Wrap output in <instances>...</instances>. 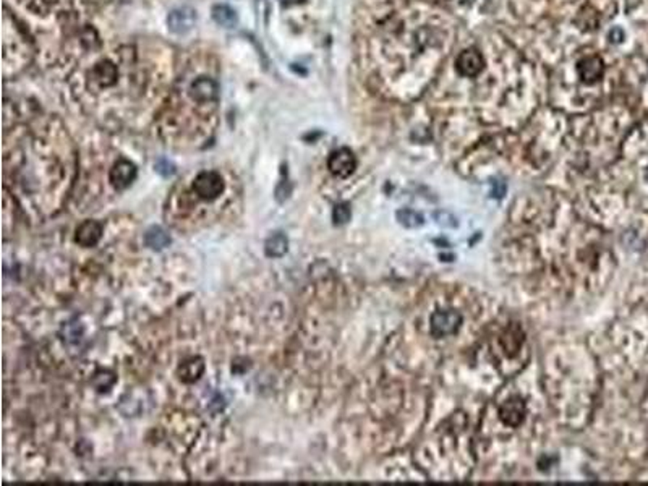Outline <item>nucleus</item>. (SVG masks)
I'll return each instance as SVG.
<instances>
[{
  "label": "nucleus",
  "mask_w": 648,
  "mask_h": 486,
  "mask_svg": "<svg viewBox=\"0 0 648 486\" xmlns=\"http://www.w3.org/2000/svg\"><path fill=\"white\" fill-rule=\"evenodd\" d=\"M577 73L584 83L593 84L601 80L603 73H605V64L598 56H587L579 60Z\"/></svg>",
  "instance_id": "7"
},
{
  "label": "nucleus",
  "mask_w": 648,
  "mask_h": 486,
  "mask_svg": "<svg viewBox=\"0 0 648 486\" xmlns=\"http://www.w3.org/2000/svg\"><path fill=\"white\" fill-rule=\"evenodd\" d=\"M213 18L217 25L224 28H234L237 25V13L227 5H216L213 8Z\"/></svg>",
  "instance_id": "13"
},
{
  "label": "nucleus",
  "mask_w": 648,
  "mask_h": 486,
  "mask_svg": "<svg viewBox=\"0 0 648 486\" xmlns=\"http://www.w3.org/2000/svg\"><path fill=\"white\" fill-rule=\"evenodd\" d=\"M399 219L402 221V224L409 226V227H417L423 222V217L417 214L415 211H410V209H405V211L399 212Z\"/></svg>",
  "instance_id": "17"
},
{
  "label": "nucleus",
  "mask_w": 648,
  "mask_h": 486,
  "mask_svg": "<svg viewBox=\"0 0 648 486\" xmlns=\"http://www.w3.org/2000/svg\"><path fill=\"white\" fill-rule=\"evenodd\" d=\"M110 184L115 190H125L127 186L132 185V182L136 178V167L135 164L130 162L127 159H120L114 164L109 173Z\"/></svg>",
  "instance_id": "5"
},
{
  "label": "nucleus",
  "mask_w": 648,
  "mask_h": 486,
  "mask_svg": "<svg viewBox=\"0 0 648 486\" xmlns=\"http://www.w3.org/2000/svg\"><path fill=\"white\" fill-rule=\"evenodd\" d=\"M284 3H298L300 2V0H283Z\"/></svg>",
  "instance_id": "19"
},
{
  "label": "nucleus",
  "mask_w": 648,
  "mask_h": 486,
  "mask_svg": "<svg viewBox=\"0 0 648 486\" xmlns=\"http://www.w3.org/2000/svg\"><path fill=\"white\" fill-rule=\"evenodd\" d=\"M647 177H648V172H647Z\"/></svg>",
  "instance_id": "20"
},
{
  "label": "nucleus",
  "mask_w": 648,
  "mask_h": 486,
  "mask_svg": "<svg viewBox=\"0 0 648 486\" xmlns=\"http://www.w3.org/2000/svg\"><path fill=\"white\" fill-rule=\"evenodd\" d=\"M226 190L224 178L214 171L200 172L193 180V191L203 202H214Z\"/></svg>",
  "instance_id": "1"
},
{
  "label": "nucleus",
  "mask_w": 648,
  "mask_h": 486,
  "mask_svg": "<svg viewBox=\"0 0 648 486\" xmlns=\"http://www.w3.org/2000/svg\"><path fill=\"white\" fill-rule=\"evenodd\" d=\"M64 339L67 342H78L83 336V326L80 323H69L64 328Z\"/></svg>",
  "instance_id": "15"
},
{
  "label": "nucleus",
  "mask_w": 648,
  "mask_h": 486,
  "mask_svg": "<svg viewBox=\"0 0 648 486\" xmlns=\"http://www.w3.org/2000/svg\"><path fill=\"white\" fill-rule=\"evenodd\" d=\"M204 372V362L200 356H190L178 367V376L183 382L190 385L200 380V376Z\"/></svg>",
  "instance_id": "9"
},
{
  "label": "nucleus",
  "mask_w": 648,
  "mask_h": 486,
  "mask_svg": "<svg viewBox=\"0 0 648 486\" xmlns=\"http://www.w3.org/2000/svg\"><path fill=\"white\" fill-rule=\"evenodd\" d=\"M525 413V405L522 404V400L514 399L509 400V402L504 404V407L501 409V418L507 425L511 426H517L518 423L522 422Z\"/></svg>",
  "instance_id": "10"
},
{
  "label": "nucleus",
  "mask_w": 648,
  "mask_h": 486,
  "mask_svg": "<svg viewBox=\"0 0 648 486\" xmlns=\"http://www.w3.org/2000/svg\"><path fill=\"white\" fill-rule=\"evenodd\" d=\"M145 242L149 248L163 250L165 247H169V243H171V237H169V234L163 229V227H151V229L146 232Z\"/></svg>",
  "instance_id": "12"
},
{
  "label": "nucleus",
  "mask_w": 648,
  "mask_h": 486,
  "mask_svg": "<svg viewBox=\"0 0 648 486\" xmlns=\"http://www.w3.org/2000/svg\"><path fill=\"white\" fill-rule=\"evenodd\" d=\"M102 237V226L97 221H84L78 226L77 234H75V242L84 248L95 247Z\"/></svg>",
  "instance_id": "8"
},
{
  "label": "nucleus",
  "mask_w": 648,
  "mask_h": 486,
  "mask_svg": "<svg viewBox=\"0 0 648 486\" xmlns=\"http://www.w3.org/2000/svg\"><path fill=\"white\" fill-rule=\"evenodd\" d=\"M196 23V12L190 7L176 8L169 13L167 16V26L172 33L183 34L190 31Z\"/></svg>",
  "instance_id": "6"
},
{
  "label": "nucleus",
  "mask_w": 648,
  "mask_h": 486,
  "mask_svg": "<svg viewBox=\"0 0 648 486\" xmlns=\"http://www.w3.org/2000/svg\"><path fill=\"white\" fill-rule=\"evenodd\" d=\"M460 323H462V316L457 311H436L431 316V334L435 337H446L457 331Z\"/></svg>",
  "instance_id": "2"
},
{
  "label": "nucleus",
  "mask_w": 648,
  "mask_h": 486,
  "mask_svg": "<svg viewBox=\"0 0 648 486\" xmlns=\"http://www.w3.org/2000/svg\"><path fill=\"white\" fill-rule=\"evenodd\" d=\"M355 167H357L355 156L350 149H347V148H341V149L334 151L328 159L329 172L339 178L348 177L352 172L355 171Z\"/></svg>",
  "instance_id": "3"
},
{
  "label": "nucleus",
  "mask_w": 648,
  "mask_h": 486,
  "mask_svg": "<svg viewBox=\"0 0 648 486\" xmlns=\"http://www.w3.org/2000/svg\"><path fill=\"white\" fill-rule=\"evenodd\" d=\"M483 56L477 51V49H466L457 56V60H455V69L462 77L467 78H473L483 70Z\"/></svg>",
  "instance_id": "4"
},
{
  "label": "nucleus",
  "mask_w": 648,
  "mask_h": 486,
  "mask_svg": "<svg viewBox=\"0 0 648 486\" xmlns=\"http://www.w3.org/2000/svg\"><path fill=\"white\" fill-rule=\"evenodd\" d=\"M287 184H289V182H285V184L283 182V184L277 186V190H276V198L279 199V202H284V199L287 198L289 193H290V185L287 186V189H285V185H287Z\"/></svg>",
  "instance_id": "18"
},
{
  "label": "nucleus",
  "mask_w": 648,
  "mask_h": 486,
  "mask_svg": "<svg viewBox=\"0 0 648 486\" xmlns=\"http://www.w3.org/2000/svg\"><path fill=\"white\" fill-rule=\"evenodd\" d=\"M287 248H289V240L284 234H280V232L271 235L265 243V252L269 258H279L285 255Z\"/></svg>",
  "instance_id": "11"
},
{
  "label": "nucleus",
  "mask_w": 648,
  "mask_h": 486,
  "mask_svg": "<svg viewBox=\"0 0 648 486\" xmlns=\"http://www.w3.org/2000/svg\"><path fill=\"white\" fill-rule=\"evenodd\" d=\"M350 208H348L347 203H341L334 208L333 211V219L336 224H346V222L350 219Z\"/></svg>",
  "instance_id": "16"
},
{
  "label": "nucleus",
  "mask_w": 648,
  "mask_h": 486,
  "mask_svg": "<svg viewBox=\"0 0 648 486\" xmlns=\"http://www.w3.org/2000/svg\"><path fill=\"white\" fill-rule=\"evenodd\" d=\"M115 381H117V376H115L112 372H109V369H99V372H96L95 376H93V386L99 392L109 391L110 387L115 385Z\"/></svg>",
  "instance_id": "14"
}]
</instances>
